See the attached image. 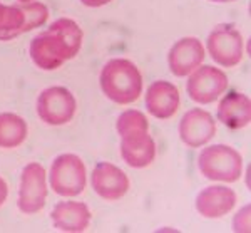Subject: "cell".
<instances>
[{
	"label": "cell",
	"instance_id": "6",
	"mask_svg": "<svg viewBox=\"0 0 251 233\" xmlns=\"http://www.w3.org/2000/svg\"><path fill=\"white\" fill-rule=\"evenodd\" d=\"M211 59L221 67H236L245 56V39L231 24L218 26L206 42Z\"/></svg>",
	"mask_w": 251,
	"mask_h": 233
},
{
	"label": "cell",
	"instance_id": "12",
	"mask_svg": "<svg viewBox=\"0 0 251 233\" xmlns=\"http://www.w3.org/2000/svg\"><path fill=\"white\" fill-rule=\"evenodd\" d=\"M92 188L106 202H117L129 191V178L112 163H99L92 171Z\"/></svg>",
	"mask_w": 251,
	"mask_h": 233
},
{
	"label": "cell",
	"instance_id": "2",
	"mask_svg": "<svg viewBox=\"0 0 251 233\" xmlns=\"http://www.w3.org/2000/svg\"><path fill=\"white\" fill-rule=\"evenodd\" d=\"M121 136V156L131 168H146L156 158V145L149 134V121L144 113L127 109L117 117Z\"/></svg>",
	"mask_w": 251,
	"mask_h": 233
},
{
	"label": "cell",
	"instance_id": "16",
	"mask_svg": "<svg viewBox=\"0 0 251 233\" xmlns=\"http://www.w3.org/2000/svg\"><path fill=\"white\" fill-rule=\"evenodd\" d=\"M52 223L60 232L80 233L91 225L92 213L87 205L80 202H60L50 213Z\"/></svg>",
	"mask_w": 251,
	"mask_h": 233
},
{
	"label": "cell",
	"instance_id": "11",
	"mask_svg": "<svg viewBox=\"0 0 251 233\" xmlns=\"http://www.w3.org/2000/svg\"><path fill=\"white\" fill-rule=\"evenodd\" d=\"M206 51L200 39L183 37L171 47L168 54L169 71L176 77H186L203 64Z\"/></svg>",
	"mask_w": 251,
	"mask_h": 233
},
{
	"label": "cell",
	"instance_id": "14",
	"mask_svg": "<svg viewBox=\"0 0 251 233\" xmlns=\"http://www.w3.org/2000/svg\"><path fill=\"white\" fill-rule=\"evenodd\" d=\"M236 205V193L228 186H208L196 196V210L204 218L216 220L228 215Z\"/></svg>",
	"mask_w": 251,
	"mask_h": 233
},
{
	"label": "cell",
	"instance_id": "18",
	"mask_svg": "<svg viewBox=\"0 0 251 233\" xmlns=\"http://www.w3.org/2000/svg\"><path fill=\"white\" fill-rule=\"evenodd\" d=\"M7 196H9V186H7L5 179L0 178V206H2L3 203H5Z\"/></svg>",
	"mask_w": 251,
	"mask_h": 233
},
{
	"label": "cell",
	"instance_id": "3",
	"mask_svg": "<svg viewBox=\"0 0 251 233\" xmlns=\"http://www.w3.org/2000/svg\"><path fill=\"white\" fill-rule=\"evenodd\" d=\"M100 89L116 104H132L143 94V76L134 62L112 59L100 71Z\"/></svg>",
	"mask_w": 251,
	"mask_h": 233
},
{
	"label": "cell",
	"instance_id": "7",
	"mask_svg": "<svg viewBox=\"0 0 251 233\" xmlns=\"http://www.w3.org/2000/svg\"><path fill=\"white\" fill-rule=\"evenodd\" d=\"M188 96L198 104H211L228 91V76L213 65H200L189 74Z\"/></svg>",
	"mask_w": 251,
	"mask_h": 233
},
{
	"label": "cell",
	"instance_id": "5",
	"mask_svg": "<svg viewBox=\"0 0 251 233\" xmlns=\"http://www.w3.org/2000/svg\"><path fill=\"white\" fill-rule=\"evenodd\" d=\"M50 188L60 196H77L86 190V165L77 154H60L54 159L49 175Z\"/></svg>",
	"mask_w": 251,
	"mask_h": 233
},
{
	"label": "cell",
	"instance_id": "15",
	"mask_svg": "<svg viewBox=\"0 0 251 233\" xmlns=\"http://www.w3.org/2000/svg\"><path fill=\"white\" fill-rule=\"evenodd\" d=\"M218 119L229 129H243L251 121L250 97L243 92L229 91L218 106Z\"/></svg>",
	"mask_w": 251,
	"mask_h": 233
},
{
	"label": "cell",
	"instance_id": "8",
	"mask_svg": "<svg viewBox=\"0 0 251 233\" xmlns=\"http://www.w3.org/2000/svg\"><path fill=\"white\" fill-rule=\"evenodd\" d=\"M77 109L74 94L62 86L46 89L37 99V114L49 126H62L72 121Z\"/></svg>",
	"mask_w": 251,
	"mask_h": 233
},
{
	"label": "cell",
	"instance_id": "13",
	"mask_svg": "<svg viewBox=\"0 0 251 233\" xmlns=\"http://www.w3.org/2000/svg\"><path fill=\"white\" fill-rule=\"evenodd\" d=\"M181 96L177 87L168 81H154L146 92V108L157 119H171L177 113Z\"/></svg>",
	"mask_w": 251,
	"mask_h": 233
},
{
	"label": "cell",
	"instance_id": "1",
	"mask_svg": "<svg viewBox=\"0 0 251 233\" xmlns=\"http://www.w3.org/2000/svg\"><path fill=\"white\" fill-rule=\"evenodd\" d=\"M82 37V29L77 22L59 19L30 42V57L42 71H55L79 54Z\"/></svg>",
	"mask_w": 251,
	"mask_h": 233
},
{
	"label": "cell",
	"instance_id": "22",
	"mask_svg": "<svg viewBox=\"0 0 251 233\" xmlns=\"http://www.w3.org/2000/svg\"><path fill=\"white\" fill-rule=\"evenodd\" d=\"M20 3H29V2H32V0H19Z\"/></svg>",
	"mask_w": 251,
	"mask_h": 233
},
{
	"label": "cell",
	"instance_id": "19",
	"mask_svg": "<svg viewBox=\"0 0 251 233\" xmlns=\"http://www.w3.org/2000/svg\"><path fill=\"white\" fill-rule=\"evenodd\" d=\"M80 2L87 7H102V5H107V3L112 2V0H80Z\"/></svg>",
	"mask_w": 251,
	"mask_h": 233
},
{
	"label": "cell",
	"instance_id": "21",
	"mask_svg": "<svg viewBox=\"0 0 251 233\" xmlns=\"http://www.w3.org/2000/svg\"><path fill=\"white\" fill-rule=\"evenodd\" d=\"M211 2H218V3H226V2H234V0H211Z\"/></svg>",
	"mask_w": 251,
	"mask_h": 233
},
{
	"label": "cell",
	"instance_id": "20",
	"mask_svg": "<svg viewBox=\"0 0 251 233\" xmlns=\"http://www.w3.org/2000/svg\"><path fill=\"white\" fill-rule=\"evenodd\" d=\"M7 9H9V7H7V5H2V3H0V29L3 27V24H5V19H7Z\"/></svg>",
	"mask_w": 251,
	"mask_h": 233
},
{
	"label": "cell",
	"instance_id": "17",
	"mask_svg": "<svg viewBox=\"0 0 251 233\" xmlns=\"http://www.w3.org/2000/svg\"><path fill=\"white\" fill-rule=\"evenodd\" d=\"M27 122L14 113L0 114V148H19L27 140Z\"/></svg>",
	"mask_w": 251,
	"mask_h": 233
},
{
	"label": "cell",
	"instance_id": "10",
	"mask_svg": "<svg viewBox=\"0 0 251 233\" xmlns=\"http://www.w3.org/2000/svg\"><path fill=\"white\" fill-rule=\"evenodd\" d=\"M216 134V121L208 111L194 108L179 122V138L188 148H201Z\"/></svg>",
	"mask_w": 251,
	"mask_h": 233
},
{
	"label": "cell",
	"instance_id": "9",
	"mask_svg": "<svg viewBox=\"0 0 251 233\" xmlns=\"http://www.w3.org/2000/svg\"><path fill=\"white\" fill-rule=\"evenodd\" d=\"M47 202V173L39 163H29L22 170L19 188V208L25 215L44 210Z\"/></svg>",
	"mask_w": 251,
	"mask_h": 233
},
{
	"label": "cell",
	"instance_id": "4",
	"mask_svg": "<svg viewBox=\"0 0 251 233\" xmlns=\"http://www.w3.org/2000/svg\"><path fill=\"white\" fill-rule=\"evenodd\" d=\"M198 168L211 181L234 183L243 175V156L231 146L213 145L201 151Z\"/></svg>",
	"mask_w": 251,
	"mask_h": 233
}]
</instances>
